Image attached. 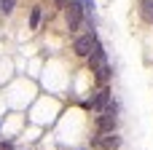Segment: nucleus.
<instances>
[{
  "instance_id": "8",
  "label": "nucleus",
  "mask_w": 153,
  "mask_h": 150,
  "mask_svg": "<svg viewBox=\"0 0 153 150\" xmlns=\"http://www.w3.org/2000/svg\"><path fill=\"white\" fill-rule=\"evenodd\" d=\"M30 27H32V30L40 27V5H35V8L30 11Z\"/></svg>"
},
{
  "instance_id": "5",
  "label": "nucleus",
  "mask_w": 153,
  "mask_h": 150,
  "mask_svg": "<svg viewBox=\"0 0 153 150\" xmlns=\"http://www.w3.org/2000/svg\"><path fill=\"white\" fill-rule=\"evenodd\" d=\"M81 19H83V5H81L78 0H70V3H67V27H70V30H78Z\"/></svg>"
},
{
  "instance_id": "9",
  "label": "nucleus",
  "mask_w": 153,
  "mask_h": 150,
  "mask_svg": "<svg viewBox=\"0 0 153 150\" xmlns=\"http://www.w3.org/2000/svg\"><path fill=\"white\" fill-rule=\"evenodd\" d=\"M13 5H16V0H0V11H3V13H11Z\"/></svg>"
},
{
  "instance_id": "1",
  "label": "nucleus",
  "mask_w": 153,
  "mask_h": 150,
  "mask_svg": "<svg viewBox=\"0 0 153 150\" xmlns=\"http://www.w3.org/2000/svg\"><path fill=\"white\" fill-rule=\"evenodd\" d=\"M89 62H91V72L97 75V81H100V83H108L110 75H113V70H110V64H108V54H105V48H102L100 43L94 46Z\"/></svg>"
},
{
  "instance_id": "4",
  "label": "nucleus",
  "mask_w": 153,
  "mask_h": 150,
  "mask_svg": "<svg viewBox=\"0 0 153 150\" xmlns=\"http://www.w3.org/2000/svg\"><path fill=\"white\" fill-rule=\"evenodd\" d=\"M94 46H97V38H94V32H89V35H81V38H75V40H73V51H75L78 56H91Z\"/></svg>"
},
{
  "instance_id": "7",
  "label": "nucleus",
  "mask_w": 153,
  "mask_h": 150,
  "mask_svg": "<svg viewBox=\"0 0 153 150\" xmlns=\"http://www.w3.org/2000/svg\"><path fill=\"white\" fill-rule=\"evenodd\" d=\"M137 5H140V16H143V21L153 24V0H137Z\"/></svg>"
},
{
  "instance_id": "6",
  "label": "nucleus",
  "mask_w": 153,
  "mask_h": 150,
  "mask_svg": "<svg viewBox=\"0 0 153 150\" xmlns=\"http://www.w3.org/2000/svg\"><path fill=\"white\" fill-rule=\"evenodd\" d=\"M118 142H121V140H118L116 134H97L91 145H94L97 150H116V148H118Z\"/></svg>"
},
{
  "instance_id": "10",
  "label": "nucleus",
  "mask_w": 153,
  "mask_h": 150,
  "mask_svg": "<svg viewBox=\"0 0 153 150\" xmlns=\"http://www.w3.org/2000/svg\"><path fill=\"white\" fill-rule=\"evenodd\" d=\"M0 150H13V145L11 142H0Z\"/></svg>"
},
{
  "instance_id": "3",
  "label": "nucleus",
  "mask_w": 153,
  "mask_h": 150,
  "mask_svg": "<svg viewBox=\"0 0 153 150\" xmlns=\"http://www.w3.org/2000/svg\"><path fill=\"white\" fill-rule=\"evenodd\" d=\"M97 134H116V126H118V118H116V110H108V113H100L97 121Z\"/></svg>"
},
{
  "instance_id": "11",
  "label": "nucleus",
  "mask_w": 153,
  "mask_h": 150,
  "mask_svg": "<svg viewBox=\"0 0 153 150\" xmlns=\"http://www.w3.org/2000/svg\"><path fill=\"white\" fill-rule=\"evenodd\" d=\"M54 3H56L59 8H67V3H70V0H54Z\"/></svg>"
},
{
  "instance_id": "2",
  "label": "nucleus",
  "mask_w": 153,
  "mask_h": 150,
  "mask_svg": "<svg viewBox=\"0 0 153 150\" xmlns=\"http://www.w3.org/2000/svg\"><path fill=\"white\" fill-rule=\"evenodd\" d=\"M86 107L89 110H94L97 115L100 113H108V110H116V105H113V97H110V89H97L91 97H89V102H86Z\"/></svg>"
}]
</instances>
